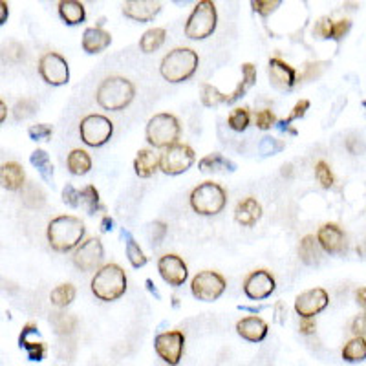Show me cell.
Returning <instances> with one entry per match:
<instances>
[{"mask_svg": "<svg viewBox=\"0 0 366 366\" xmlns=\"http://www.w3.org/2000/svg\"><path fill=\"white\" fill-rule=\"evenodd\" d=\"M85 233V223L81 222V218L72 216V214H61V216L53 218L46 229L50 247L57 253L77 250L83 244Z\"/></svg>", "mask_w": 366, "mask_h": 366, "instance_id": "cell-1", "label": "cell"}, {"mask_svg": "<svg viewBox=\"0 0 366 366\" xmlns=\"http://www.w3.org/2000/svg\"><path fill=\"white\" fill-rule=\"evenodd\" d=\"M136 96V86L132 81L121 75H110L99 83L96 90V101L103 110H125Z\"/></svg>", "mask_w": 366, "mask_h": 366, "instance_id": "cell-2", "label": "cell"}, {"mask_svg": "<svg viewBox=\"0 0 366 366\" xmlns=\"http://www.w3.org/2000/svg\"><path fill=\"white\" fill-rule=\"evenodd\" d=\"M200 57L192 48H174L170 50L159 64V74L169 83H183L196 74Z\"/></svg>", "mask_w": 366, "mask_h": 366, "instance_id": "cell-3", "label": "cell"}, {"mask_svg": "<svg viewBox=\"0 0 366 366\" xmlns=\"http://www.w3.org/2000/svg\"><path fill=\"white\" fill-rule=\"evenodd\" d=\"M92 293L103 303H112L127 292V273L121 265L105 264L90 282Z\"/></svg>", "mask_w": 366, "mask_h": 366, "instance_id": "cell-4", "label": "cell"}, {"mask_svg": "<svg viewBox=\"0 0 366 366\" xmlns=\"http://www.w3.org/2000/svg\"><path fill=\"white\" fill-rule=\"evenodd\" d=\"M180 136V121H178V117L169 114V112H161V114L150 117L147 128H145V138H147V143L152 149H169V147L178 143Z\"/></svg>", "mask_w": 366, "mask_h": 366, "instance_id": "cell-5", "label": "cell"}, {"mask_svg": "<svg viewBox=\"0 0 366 366\" xmlns=\"http://www.w3.org/2000/svg\"><path fill=\"white\" fill-rule=\"evenodd\" d=\"M192 211L202 214V216H214L218 212H222L225 203H227V192L220 183L214 181H203L198 187H194L191 192Z\"/></svg>", "mask_w": 366, "mask_h": 366, "instance_id": "cell-6", "label": "cell"}, {"mask_svg": "<svg viewBox=\"0 0 366 366\" xmlns=\"http://www.w3.org/2000/svg\"><path fill=\"white\" fill-rule=\"evenodd\" d=\"M216 6L211 0H200L185 22V37L191 41H203L216 30Z\"/></svg>", "mask_w": 366, "mask_h": 366, "instance_id": "cell-7", "label": "cell"}, {"mask_svg": "<svg viewBox=\"0 0 366 366\" xmlns=\"http://www.w3.org/2000/svg\"><path fill=\"white\" fill-rule=\"evenodd\" d=\"M112 134H114V123L106 116L101 114H90L81 119L79 125V136L83 143L88 147H103L110 141Z\"/></svg>", "mask_w": 366, "mask_h": 366, "instance_id": "cell-8", "label": "cell"}, {"mask_svg": "<svg viewBox=\"0 0 366 366\" xmlns=\"http://www.w3.org/2000/svg\"><path fill=\"white\" fill-rule=\"evenodd\" d=\"M196 161L194 150L185 143H176L159 154V170L167 176L183 174Z\"/></svg>", "mask_w": 366, "mask_h": 366, "instance_id": "cell-9", "label": "cell"}, {"mask_svg": "<svg viewBox=\"0 0 366 366\" xmlns=\"http://www.w3.org/2000/svg\"><path fill=\"white\" fill-rule=\"evenodd\" d=\"M227 282L218 271H200L191 281V293L202 303H214L222 297Z\"/></svg>", "mask_w": 366, "mask_h": 366, "instance_id": "cell-10", "label": "cell"}, {"mask_svg": "<svg viewBox=\"0 0 366 366\" xmlns=\"http://www.w3.org/2000/svg\"><path fill=\"white\" fill-rule=\"evenodd\" d=\"M39 74L43 81L50 86H64L70 81L68 61L57 52L44 53L39 59Z\"/></svg>", "mask_w": 366, "mask_h": 366, "instance_id": "cell-11", "label": "cell"}, {"mask_svg": "<svg viewBox=\"0 0 366 366\" xmlns=\"http://www.w3.org/2000/svg\"><path fill=\"white\" fill-rule=\"evenodd\" d=\"M154 350L169 366L180 365L183 350H185V335L180 329H170L158 334L154 339Z\"/></svg>", "mask_w": 366, "mask_h": 366, "instance_id": "cell-12", "label": "cell"}, {"mask_svg": "<svg viewBox=\"0 0 366 366\" xmlns=\"http://www.w3.org/2000/svg\"><path fill=\"white\" fill-rule=\"evenodd\" d=\"M105 261V247L99 238H88L74 251V265L77 270L85 271H99Z\"/></svg>", "mask_w": 366, "mask_h": 366, "instance_id": "cell-13", "label": "cell"}, {"mask_svg": "<svg viewBox=\"0 0 366 366\" xmlns=\"http://www.w3.org/2000/svg\"><path fill=\"white\" fill-rule=\"evenodd\" d=\"M275 287V276L271 275V271L267 270L251 271L244 281L245 297L251 298V301H264V298L271 297Z\"/></svg>", "mask_w": 366, "mask_h": 366, "instance_id": "cell-14", "label": "cell"}, {"mask_svg": "<svg viewBox=\"0 0 366 366\" xmlns=\"http://www.w3.org/2000/svg\"><path fill=\"white\" fill-rule=\"evenodd\" d=\"M329 304V295L323 287H314L295 298V312L301 318H314Z\"/></svg>", "mask_w": 366, "mask_h": 366, "instance_id": "cell-15", "label": "cell"}, {"mask_svg": "<svg viewBox=\"0 0 366 366\" xmlns=\"http://www.w3.org/2000/svg\"><path fill=\"white\" fill-rule=\"evenodd\" d=\"M158 271L161 278H163L169 286L180 287L185 284L187 276H189V270H187V264L183 262V258L174 253H169V255H163L158 261Z\"/></svg>", "mask_w": 366, "mask_h": 366, "instance_id": "cell-16", "label": "cell"}, {"mask_svg": "<svg viewBox=\"0 0 366 366\" xmlns=\"http://www.w3.org/2000/svg\"><path fill=\"white\" fill-rule=\"evenodd\" d=\"M346 234L345 231L337 225V223H323L317 231V242L321 250L328 255H339L345 251L346 245Z\"/></svg>", "mask_w": 366, "mask_h": 366, "instance_id": "cell-17", "label": "cell"}, {"mask_svg": "<svg viewBox=\"0 0 366 366\" xmlns=\"http://www.w3.org/2000/svg\"><path fill=\"white\" fill-rule=\"evenodd\" d=\"M123 15L136 22H150L161 11V4L154 0H127L123 2Z\"/></svg>", "mask_w": 366, "mask_h": 366, "instance_id": "cell-18", "label": "cell"}, {"mask_svg": "<svg viewBox=\"0 0 366 366\" xmlns=\"http://www.w3.org/2000/svg\"><path fill=\"white\" fill-rule=\"evenodd\" d=\"M267 72H270L271 83L281 90H289L297 83V70L289 66L286 61H282L281 57L270 59Z\"/></svg>", "mask_w": 366, "mask_h": 366, "instance_id": "cell-19", "label": "cell"}, {"mask_svg": "<svg viewBox=\"0 0 366 366\" xmlns=\"http://www.w3.org/2000/svg\"><path fill=\"white\" fill-rule=\"evenodd\" d=\"M267 332H270L267 323H265L264 318L256 317V315L240 318L238 323H236V334L242 339L250 340V343H262L267 337Z\"/></svg>", "mask_w": 366, "mask_h": 366, "instance_id": "cell-20", "label": "cell"}, {"mask_svg": "<svg viewBox=\"0 0 366 366\" xmlns=\"http://www.w3.org/2000/svg\"><path fill=\"white\" fill-rule=\"evenodd\" d=\"M262 218V205L261 202L253 196H247L240 200L234 207V220L242 225V227H253L256 222Z\"/></svg>", "mask_w": 366, "mask_h": 366, "instance_id": "cell-21", "label": "cell"}, {"mask_svg": "<svg viewBox=\"0 0 366 366\" xmlns=\"http://www.w3.org/2000/svg\"><path fill=\"white\" fill-rule=\"evenodd\" d=\"M112 43V35L106 30H103L101 26L86 28L85 33H83V50H85L88 55H96V53L105 52Z\"/></svg>", "mask_w": 366, "mask_h": 366, "instance_id": "cell-22", "label": "cell"}, {"mask_svg": "<svg viewBox=\"0 0 366 366\" xmlns=\"http://www.w3.org/2000/svg\"><path fill=\"white\" fill-rule=\"evenodd\" d=\"M159 170V156L152 149H141L134 158V172L138 178H150Z\"/></svg>", "mask_w": 366, "mask_h": 366, "instance_id": "cell-23", "label": "cell"}, {"mask_svg": "<svg viewBox=\"0 0 366 366\" xmlns=\"http://www.w3.org/2000/svg\"><path fill=\"white\" fill-rule=\"evenodd\" d=\"M0 181H2V187L8 189V191H21L24 187V181H26V174H24L22 165H19L17 161H8V163L2 165Z\"/></svg>", "mask_w": 366, "mask_h": 366, "instance_id": "cell-24", "label": "cell"}, {"mask_svg": "<svg viewBox=\"0 0 366 366\" xmlns=\"http://www.w3.org/2000/svg\"><path fill=\"white\" fill-rule=\"evenodd\" d=\"M57 10L59 17H61L64 24H68V26H77L81 22H85L86 19L85 4H83V2H77V0H61Z\"/></svg>", "mask_w": 366, "mask_h": 366, "instance_id": "cell-25", "label": "cell"}, {"mask_svg": "<svg viewBox=\"0 0 366 366\" xmlns=\"http://www.w3.org/2000/svg\"><path fill=\"white\" fill-rule=\"evenodd\" d=\"M19 346L26 350L28 359H30V361H33V363L43 361L44 357H46V352H48V348H46V343L41 339V334H39L35 339H30V334H28L24 328H22L21 335H19Z\"/></svg>", "mask_w": 366, "mask_h": 366, "instance_id": "cell-26", "label": "cell"}, {"mask_svg": "<svg viewBox=\"0 0 366 366\" xmlns=\"http://www.w3.org/2000/svg\"><path fill=\"white\" fill-rule=\"evenodd\" d=\"M198 167L202 172H234L236 170V163L220 152H211V154L203 156L198 161Z\"/></svg>", "mask_w": 366, "mask_h": 366, "instance_id": "cell-27", "label": "cell"}, {"mask_svg": "<svg viewBox=\"0 0 366 366\" xmlns=\"http://www.w3.org/2000/svg\"><path fill=\"white\" fill-rule=\"evenodd\" d=\"M256 81V66L253 63H244L242 64V81L238 83V86L234 88L231 94H227V105H233L245 96V92L250 90L251 86L255 85Z\"/></svg>", "mask_w": 366, "mask_h": 366, "instance_id": "cell-28", "label": "cell"}, {"mask_svg": "<svg viewBox=\"0 0 366 366\" xmlns=\"http://www.w3.org/2000/svg\"><path fill=\"white\" fill-rule=\"evenodd\" d=\"M66 167H68L70 174L74 176H85L92 169V158L90 154L83 149H74L66 158Z\"/></svg>", "mask_w": 366, "mask_h": 366, "instance_id": "cell-29", "label": "cell"}, {"mask_svg": "<svg viewBox=\"0 0 366 366\" xmlns=\"http://www.w3.org/2000/svg\"><path fill=\"white\" fill-rule=\"evenodd\" d=\"M298 256L306 265H317L321 262V245L317 242V236L306 234L301 244H298Z\"/></svg>", "mask_w": 366, "mask_h": 366, "instance_id": "cell-30", "label": "cell"}, {"mask_svg": "<svg viewBox=\"0 0 366 366\" xmlns=\"http://www.w3.org/2000/svg\"><path fill=\"white\" fill-rule=\"evenodd\" d=\"M167 39V30L165 28H150L139 39V50L143 53H154L163 46Z\"/></svg>", "mask_w": 366, "mask_h": 366, "instance_id": "cell-31", "label": "cell"}, {"mask_svg": "<svg viewBox=\"0 0 366 366\" xmlns=\"http://www.w3.org/2000/svg\"><path fill=\"white\" fill-rule=\"evenodd\" d=\"M121 234H123V238H125V250H127V258H128V262H130V265L136 267V270L143 267V265L147 264V261H149V258L145 256L143 250L139 247L136 238H134L132 234L128 233L127 229H123Z\"/></svg>", "mask_w": 366, "mask_h": 366, "instance_id": "cell-32", "label": "cell"}, {"mask_svg": "<svg viewBox=\"0 0 366 366\" xmlns=\"http://www.w3.org/2000/svg\"><path fill=\"white\" fill-rule=\"evenodd\" d=\"M340 356L346 363H363L366 361V339L365 337H354L343 346Z\"/></svg>", "mask_w": 366, "mask_h": 366, "instance_id": "cell-33", "label": "cell"}, {"mask_svg": "<svg viewBox=\"0 0 366 366\" xmlns=\"http://www.w3.org/2000/svg\"><path fill=\"white\" fill-rule=\"evenodd\" d=\"M30 163L39 170V174L43 178L46 183H52L53 180V163L52 159H50L48 152L43 149L33 150L32 156H30Z\"/></svg>", "mask_w": 366, "mask_h": 366, "instance_id": "cell-34", "label": "cell"}, {"mask_svg": "<svg viewBox=\"0 0 366 366\" xmlns=\"http://www.w3.org/2000/svg\"><path fill=\"white\" fill-rule=\"evenodd\" d=\"M308 110H309L308 99H298V101L295 103V106H293V110L289 112V116H287L286 119H282V121L276 123V128H278L281 132H287V134H292V136H297V130L292 128V121L304 117Z\"/></svg>", "mask_w": 366, "mask_h": 366, "instance_id": "cell-35", "label": "cell"}, {"mask_svg": "<svg viewBox=\"0 0 366 366\" xmlns=\"http://www.w3.org/2000/svg\"><path fill=\"white\" fill-rule=\"evenodd\" d=\"M81 207L85 209L90 216H94L96 212L103 211L101 196H99V191H97L94 185H86L85 189H81Z\"/></svg>", "mask_w": 366, "mask_h": 366, "instance_id": "cell-36", "label": "cell"}, {"mask_svg": "<svg viewBox=\"0 0 366 366\" xmlns=\"http://www.w3.org/2000/svg\"><path fill=\"white\" fill-rule=\"evenodd\" d=\"M75 295H77V292H75L74 284H61L50 293V303L57 308H66L74 303Z\"/></svg>", "mask_w": 366, "mask_h": 366, "instance_id": "cell-37", "label": "cell"}, {"mask_svg": "<svg viewBox=\"0 0 366 366\" xmlns=\"http://www.w3.org/2000/svg\"><path fill=\"white\" fill-rule=\"evenodd\" d=\"M200 99H202V105L207 106V108H214L218 105H227V94H222L216 86L209 85V83L202 85Z\"/></svg>", "mask_w": 366, "mask_h": 366, "instance_id": "cell-38", "label": "cell"}, {"mask_svg": "<svg viewBox=\"0 0 366 366\" xmlns=\"http://www.w3.org/2000/svg\"><path fill=\"white\" fill-rule=\"evenodd\" d=\"M251 114L247 108H234L227 117V125L234 132H244L245 128L250 127Z\"/></svg>", "mask_w": 366, "mask_h": 366, "instance_id": "cell-39", "label": "cell"}, {"mask_svg": "<svg viewBox=\"0 0 366 366\" xmlns=\"http://www.w3.org/2000/svg\"><path fill=\"white\" fill-rule=\"evenodd\" d=\"M315 178H317V181L324 189H329V187H334L335 183L334 172L329 169V165L326 163V161H323V159L315 163Z\"/></svg>", "mask_w": 366, "mask_h": 366, "instance_id": "cell-40", "label": "cell"}, {"mask_svg": "<svg viewBox=\"0 0 366 366\" xmlns=\"http://www.w3.org/2000/svg\"><path fill=\"white\" fill-rule=\"evenodd\" d=\"M276 119L275 112L270 110V108H262V110L255 112V125L256 128H261V130H271L273 127H276Z\"/></svg>", "mask_w": 366, "mask_h": 366, "instance_id": "cell-41", "label": "cell"}, {"mask_svg": "<svg viewBox=\"0 0 366 366\" xmlns=\"http://www.w3.org/2000/svg\"><path fill=\"white\" fill-rule=\"evenodd\" d=\"M334 24L329 17H321L314 26V37L317 39H332L334 37Z\"/></svg>", "mask_w": 366, "mask_h": 366, "instance_id": "cell-42", "label": "cell"}, {"mask_svg": "<svg viewBox=\"0 0 366 366\" xmlns=\"http://www.w3.org/2000/svg\"><path fill=\"white\" fill-rule=\"evenodd\" d=\"M284 149H286V143L275 138H262L261 145H258V150H261L262 156H275Z\"/></svg>", "mask_w": 366, "mask_h": 366, "instance_id": "cell-43", "label": "cell"}, {"mask_svg": "<svg viewBox=\"0 0 366 366\" xmlns=\"http://www.w3.org/2000/svg\"><path fill=\"white\" fill-rule=\"evenodd\" d=\"M53 128L48 123H37V125H32L28 128V136L33 139V141H46V139L52 138Z\"/></svg>", "mask_w": 366, "mask_h": 366, "instance_id": "cell-44", "label": "cell"}, {"mask_svg": "<svg viewBox=\"0 0 366 366\" xmlns=\"http://www.w3.org/2000/svg\"><path fill=\"white\" fill-rule=\"evenodd\" d=\"M281 0H253L251 2V8L255 13L262 17H270L273 11H276V8H281Z\"/></svg>", "mask_w": 366, "mask_h": 366, "instance_id": "cell-45", "label": "cell"}, {"mask_svg": "<svg viewBox=\"0 0 366 366\" xmlns=\"http://www.w3.org/2000/svg\"><path fill=\"white\" fill-rule=\"evenodd\" d=\"M63 203L72 209L81 207V191H77L72 183H66L63 187Z\"/></svg>", "mask_w": 366, "mask_h": 366, "instance_id": "cell-46", "label": "cell"}, {"mask_svg": "<svg viewBox=\"0 0 366 366\" xmlns=\"http://www.w3.org/2000/svg\"><path fill=\"white\" fill-rule=\"evenodd\" d=\"M35 110H37V105H35L32 99H21V101L15 105V110H13V114H15L17 121H21V119H26V117L33 116V114H35Z\"/></svg>", "mask_w": 366, "mask_h": 366, "instance_id": "cell-47", "label": "cell"}, {"mask_svg": "<svg viewBox=\"0 0 366 366\" xmlns=\"http://www.w3.org/2000/svg\"><path fill=\"white\" fill-rule=\"evenodd\" d=\"M352 30V21H348V19H340V21H335L334 24V41L335 43H340L343 39L348 35V32Z\"/></svg>", "mask_w": 366, "mask_h": 366, "instance_id": "cell-48", "label": "cell"}, {"mask_svg": "<svg viewBox=\"0 0 366 366\" xmlns=\"http://www.w3.org/2000/svg\"><path fill=\"white\" fill-rule=\"evenodd\" d=\"M165 234H167V223L165 222H154L150 223V240H152V244L159 245L163 242Z\"/></svg>", "mask_w": 366, "mask_h": 366, "instance_id": "cell-49", "label": "cell"}, {"mask_svg": "<svg viewBox=\"0 0 366 366\" xmlns=\"http://www.w3.org/2000/svg\"><path fill=\"white\" fill-rule=\"evenodd\" d=\"M352 334L354 337H365L366 339V312L352 321Z\"/></svg>", "mask_w": 366, "mask_h": 366, "instance_id": "cell-50", "label": "cell"}, {"mask_svg": "<svg viewBox=\"0 0 366 366\" xmlns=\"http://www.w3.org/2000/svg\"><path fill=\"white\" fill-rule=\"evenodd\" d=\"M315 328H317L315 318H301V324H298V332H301V334L312 335L315 334Z\"/></svg>", "mask_w": 366, "mask_h": 366, "instance_id": "cell-51", "label": "cell"}, {"mask_svg": "<svg viewBox=\"0 0 366 366\" xmlns=\"http://www.w3.org/2000/svg\"><path fill=\"white\" fill-rule=\"evenodd\" d=\"M356 303L363 312H366V287H359V289H356Z\"/></svg>", "mask_w": 366, "mask_h": 366, "instance_id": "cell-52", "label": "cell"}, {"mask_svg": "<svg viewBox=\"0 0 366 366\" xmlns=\"http://www.w3.org/2000/svg\"><path fill=\"white\" fill-rule=\"evenodd\" d=\"M112 229H114V220H112L108 214H105L101 220V231L103 233H108V231H112Z\"/></svg>", "mask_w": 366, "mask_h": 366, "instance_id": "cell-53", "label": "cell"}, {"mask_svg": "<svg viewBox=\"0 0 366 366\" xmlns=\"http://www.w3.org/2000/svg\"><path fill=\"white\" fill-rule=\"evenodd\" d=\"M267 306H238V309H242V312H251V314H258V312H262V309H265Z\"/></svg>", "mask_w": 366, "mask_h": 366, "instance_id": "cell-54", "label": "cell"}, {"mask_svg": "<svg viewBox=\"0 0 366 366\" xmlns=\"http://www.w3.org/2000/svg\"><path fill=\"white\" fill-rule=\"evenodd\" d=\"M0 8H2V17H0V24H4L6 19H8V15H10V10H8V4H6V2H2V4H0Z\"/></svg>", "mask_w": 366, "mask_h": 366, "instance_id": "cell-55", "label": "cell"}, {"mask_svg": "<svg viewBox=\"0 0 366 366\" xmlns=\"http://www.w3.org/2000/svg\"><path fill=\"white\" fill-rule=\"evenodd\" d=\"M147 287H149V292L152 293V295H156V298H161V295H159V292L156 289V286L152 284V281H150V278H147Z\"/></svg>", "mask_w": 366, "mask_h": 366, "instance_id": "cell-56", "label": "cell"}, {"mask_svg": "<svg viewBox=\"0 0 366 366\" xmlns=\"http://www.w3.org/2000/svg\"><path fill=\"white\" fill-rule=\"evenodd\" d=\"M275 308L276 309H282V303H276ZM281 315H286V314H278V318H276V323H278V324H284V318H282Z\"/></svg>", "mask_w": 366, "mask_h": 366, "instance_id": "cell-57", "label": "cell"}, {"mask_svg": "<svg viewBox=\"0 0 366 366\" xmlns=\"http://www.w3.org/2000/svg\"><path fill=\"white\" fill-rule=\"evenodd\" d=\"M282 174L292 176V165H284V167H282Z\"/></svg>", "mask_w": 366, "mask_h": 366, "instance_id": "cell-58", "label": "cell"}, {"mask_svg": "<svg viewBox=\"0 0 366 366\" xmlns=\"http://www.w3.org/2000/svg\"><path fill=\"white\" fill-rule=\"evenodd\" d=\"M0 108H2V116H0V119H2V123L6 121V103L2 101L0 103Z\"/></svg>", "mask_w": 366, "mask_h": 366, "instance_id": "cell-59", "label": "cell"}, {"mask_svg": "<svg viewBox=\"0 0 366 366\" xmlns=\"http://www.w3.org/2000/svg\"><path fill=\"white\" fill-rule=\"evenodd\" d=\"M363 108H365V110H366V99H365V101H363Z\"/></svg>", "mask_w": 366, "mask_h": 366, "instance_id": "cell-60", "label": "cell"}]
</instances>
